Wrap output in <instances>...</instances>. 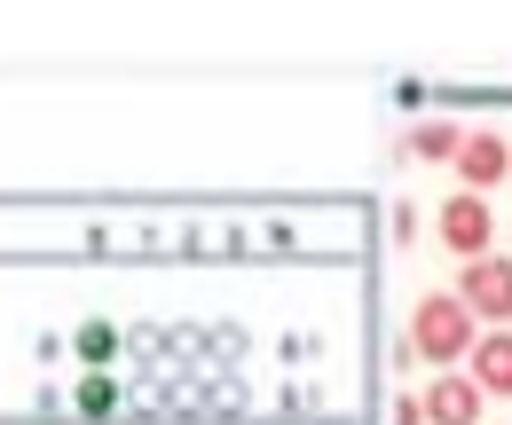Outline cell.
Wrapping results in <instances>:
<instances>
[{"mask_svg": "<svg viewBox=\"0 0 512 425\" xmlns=\"http://www.w3.org/2000/svg\"><path fill=\"white\" fill-rule=\"evenodd\" d=\"M473 386L481 394H512V331H481L473 339Z\"/></svg>", "mask_w": 512, "mask_h": 425, "instance_id": "8992f818", "label": "cell"}, {"mask_svg": "<svg viewBox=\"0 0 512 425\" xmlns=\"http://www.w3.org/2000/svg\"><path fill=\"white\" fill-rule=\"evenodd\" d=\"M410 150H418V158H457V150H465V126L457 119H418L410 126Z\"/></svg>", "mask_w": 512, "mask_h": 425, "instance_id": "52a82bcc", "label": "cell"}, {"mask_svg": "<svg viewBox=\"0 0 512 425\" xmlns=\"http://www.w3.org/2000/svg\"><path fill=\"white\" fill-rule=\"evenodd\" d=\"M489 237H497V221H489V197L457 189V197L442 205V244H449V252H465V260H489Z\"/></svg>", "mask_w": 512, "mask_h": 425, "instance_id": "7a4b0ae2", "label": "cell"}, {"mask_svg": "<svg viewBox=\"0 0 512 425\" xmlns=\"http://www.w3.org/2000/svg\"><path fill=\"white\" fill-rule=\"evenodd\" d=\"M481 386L473 378H434V394H426V425H481Z\"/></svg>", "mask_w": 512, "mask_h": 425, "instance_id": "5b68a950", "label": "cell"}, {"mask_svg": "<svg viewBox=\"0 0 512 425\" xmlns=\"http://www.w3.org/2000/svg\"><path fill=\"white\" fill-rule=\"evenodd\" d=\"M410 347H418L426 363L473 355V307L457 300V292H426V300L410 307Z\"/></svg>", "mask_w": 512, "mask_h": 425, "instance_id": "6da1fadb", "label": "cell"}, {"mask_svg": "<svg viewBox=\"0 0 512 425\" xmlns=\"http://www.w3.org/2000/svg\"><path fill=\"white\" fill-rule=\"evenodd\" d=\"M505 166H512V150L497 142V134H489V126H473V134H465V150H457V182L481 197V189L505 182Z\"/></svg>", "mask_w": 512, "mask_h": 425, "instance_id": "277c9868", "label": "cell"}, {"mask_svg": "<svg viewBox=\"0 0 512 425\" xmlns=\"http://www.w3.org/2000/svg\"><path fill=\"white\" fill-rule=\"evenodd\" d=\"M457 300L473 307V315H489V323H505L512 315V260H465V276H457Z\"/></svg>", "mask_w": 512, "mask_h": 425, "instance_id": "3957f363", "label": "cell"}]
</instances>
